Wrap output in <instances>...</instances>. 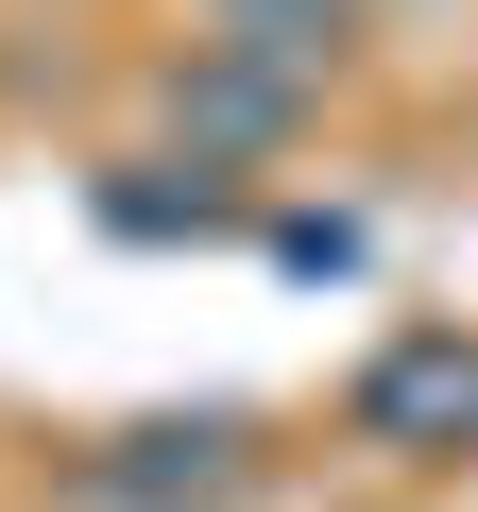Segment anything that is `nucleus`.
Segmentation results:
<instances>
[{
  "label": "nucleus",
  "mask_w": 478,
  "mask_h": 512,
  "mask_svg": "<svg viewBox=\"0 0 478 512\" xmlns=\"http://www.w3.org/2000/svg\"><path fill=\"white\" fill-rule=\"evenodd\" d=\"M359 427H376V444H461V427H478V342H393V359L359 376Z\"/></svg>",
  "instance_id": "obj_1"
}]
</instances>
